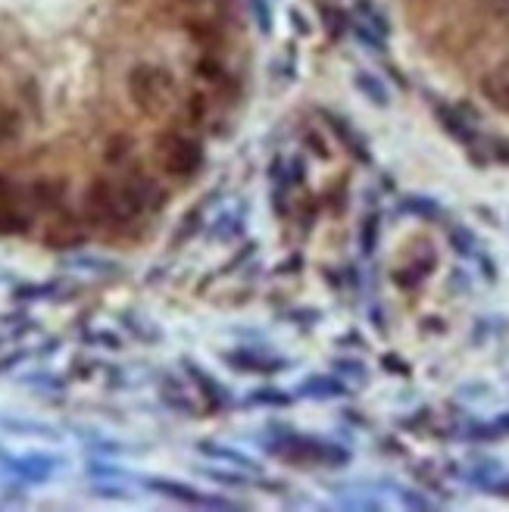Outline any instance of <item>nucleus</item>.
Here are the masks:
<instances>
[{"label": "nucleus", "mask_w": 509, "mask_h": 512, "mask_svg": "<svg viewBox=\"0 0 509 512\" xmlns=\"http://www.w3.org/2000/svg\"><path fill=\"white\" fill-rule=\"evenodd\" d=\"M129 97L144 116L160 119L175 104V79L160 66H135L129 75Z\"/></svg>", "instance_id": "f257e3e1"}, {"label": "nucleus", "mask_w": 509, "mask_h": 512, "mask_svg": "<svg viewBox=\"0 0 509 512\" xmlns=\"http://www.w3.org/2000/svg\"><path fill=\"white\" fill-rule=\"evenodd\" d=\"M154 160L172 178H191L203 166V147L188 135L166 132L154 144Z\"/></svg>", "instance_id": "f03ea898"}, {"label": "nucleus", "mask_w": 509, "mask_h": 512, "mask_svg": "<svg viewBox=\"0 0 509 512\" xmlns=\"http://www.w3.org/2000/svg\"><path fill=\"white\" fill-rule=\"evenodd\" d=\"M481 94L503 113H509V54L481 79Z\"/></svg>", "instance_id": "7ed1b4c3"}, {"label": "nucleus", "mask_w": 509, "mask_h": 512, "mask_svg": "<svg viewBox=\"0 0 509 512\" xmlns=\"http://www.w3.org/2000/svg\"><path fill=\"white\" fill-rule=\"evenodd\" d=\"M79 241H82V228H79V222H75V219L60 216V219L50 222V228H47V244L50 247H72V244H79Z\"/></svg>", "instance_id": "20e7f679"}, {"label": "nucleus", "mask_w": 509, "mask_h": 512, "mask_svg": "<svg viewBox=\"0 0 509 512\" xmlns=\"http://www.w3.org/2000/svg\"><path fill=\"white\" fill-rule=\"evenodd\" d=\"M154 488L166 497H175V500H182V503H191V506H225L219 500H207L203 494L185 488V484H175V481H154Z\"/></svg>", "instance_id": "39448f33"}, {"label": "nucleus", "mask_w": 509, "mask_h": 512, "mask_svg": "<svg viewBox=\"0 0 509 512\" xmlns=\"http://www.w3.org/2000/svg\"><path fill=\"white\" fill-rule=\"evenodd\" d=\"M360 88H369V94H372L375 104H381V107L388 104V94H385V88H381L378 82H372V79H366V75H360Z\"/></svg>", "instance_id": "423d86ee"}, {"label": "nucleus", "mask_w": 509, "mask_h": 512, "mask_svg": "<svg viewBox=\"0 0 509 512\" xmlns=\"http://www.w3.org/2000/svg\"><path fill=\"white\" fill-rule=\"evenodd\" d=\"M375 238H378V219H366V225H363V250L366 253H372Z\"/></svg>", "instance_id": "0eeeda50"}, {"label": "nucleus", "mask_w": 509, "mask_h": 512, "mask_svg": "<svg viewBox=\"0 0 509 512\" xmlns=\"http://www.w3.org/2000/svg\"><path fill=\"white\" fill-rule=\"evenodd\" d=\"M494 157L500 163H509V141H494Z\"/></svg>", "instance_id": "6e6552de"}, {"label": "nucleus", "mask_w": 509, "mask_h": 512, "mask_svg": "<svg viewBox=\"0 0 509 512\" xmlns=\"http://www.w3.org/2000/svg\"><path fill=\"white\" fill-rule=\"evenodd\" d=\"M491 7H494L497 16H506L509 19V0H491Z\"/></svg>", "instance_id": "1a4fd4ad"}]
</instances>
